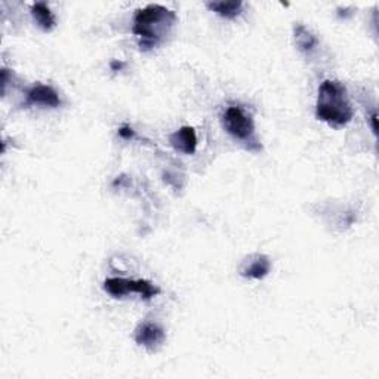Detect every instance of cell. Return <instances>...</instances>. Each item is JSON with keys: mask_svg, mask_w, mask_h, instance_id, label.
<instances>
[{"mask_svg": "<svg viewBox=\"0 0 379 379\" xmlns=\"http://www.w3.org/2000/svg\"><path fill=\"white\" fill-rule=\"evenodd\" d=\"M176 22L174 10L162 5H149L137 10L132 33L138 37L141 51H150L168 37Z\"/></svg>", "mask_w": 379, "mask_h": 379, "instance_id": "obj_1", "label": "cell"}, {"mask_svg": "<svg viewBox=\"0 0 379 379\" xmlns=\"http://www.w3.org/2000/svg\"><path fill=\"white\" fill-rule=\"evenodd\" d=\"M347 89L337 81H325L319 87L316 116L332 128L347 126L353 119Z\"/></svg>", "mask_w": 379, "mask_h": 379, "instance_id": "obj_2", "label": "cell"}, {"mask_svg": "<svg viewBox=\"0 0 379 379\" xmlns=\"http://www.w3.org/2000/svg\"><path fill=\"white\" fill-rule=\"evenodd\" d=\"M222 126L234 140L243 142L246 149L252 151L261 150V144L255 133L253 119L243 110V107L230 106L222 115Z\"/></svg>", "mask_w": 379, "mask_h": 379, "instance_id": "obj_3", "label": "cell"}, {"mask_svg": "<svg viewBox=\"0 0 379 379\" xmlns=\"http://www.w3.org/2000/svg\"><path fill=\"white\" fill-rule=\"evenodd\" d=\"M106 292L113 298H124L125 295L133 292L140 294L144 299H151L160 294V289L154 286L149 280H129V278H107L104 282Z\"/></svg>", "mask_w": 379, "mask_h": 379, "instance_id": "obj_4", "label": "cell"}, {"mask_svg": "<svg viewBox=\"0 0 379 379\" xmlns=\"http://www.w3.org/2000/svg\"><path fill=\"white\" fill-rule=\"evenodd\" d=\"M165 338H166V335H165L163 329L155 325V323L144 321L142 325H140L138 329L135 330L137 344L150 351L160 347V345L165 342Z\"/></svg>", "mask_w": 379, "mask_h": 379, "instance_id": "obj_5", "label": "cell"}, {"mask_svg": "<svg viewBox=\"0 0 379 379\" xmlns=\"http://www.w3.org/2000/svg\"><path fill=\"white\" fill-rule=\"evenodd\" d=\"M61 104L58 92L52 86L36 85L27 92L26 107L28 106H44V107H58Z\"/></svg>", "mask_w": 379, "mask_h": 379, "instance_id": "obj_6", "label": "cell"}, {"mask_svg": "<svg viewBox=\"0 0 379 379\" xmlns=\"http://www.w3.org/2000/svg\"><path fill=\"white\" fill-rule=\"evenodd\" d=\"M171 146L184 154H194L197 149V135L192 126H183L169 137Z\"/></svg>", "mask_w": 379, "mask_h": 379, "instance_id": "obj_7", "label": "cell"}, {"mask_svg": "<svg viewBox=\"0 0 379 379\" xmlns=\"http://www.w3.org/2000/svg\"><path fill=\"white\" fill-rule=\"evenodd\" d=\"M270 269H271V262L269 260V256L256 255L255 260L251 261V264H248L242 270V276L261 280V278H264L267 274L270 273Z\"/></svg>", "mask_w": 379, "mask_h": 379, "instance_id": "obj_8", "label": "cell"}, {"mask_svg": "<svg viewBox=\"0 0 379 379\" xmlns=\"http://www.w3.org/2000/svg\"><path fill=\"white\" fill-rule=\"evenodd\" d=\"M31 15L36 19L37 26L43 31H52L57 26V21H55V15L52 10L48 8V5H44L42 2L35 3L31 8Z\"/></svg>", "mask_w": 379, "mask_h": 379, "instance_id": "obj_9", "label": "cell"}, {"mask_svg": "<svg viewBox=\"0 0 379 379\" xmlns=\"http://www.w3.org/2000/svg\"><path fill=\"white\" fill-rule=\"evenodd\" d=\"M206 6L212 10V12L218 14L222 18L234 19L240 15L243 3L242 2H208Z\"/></svg>", "mask_w": 379, "mask_h": 379, "instance_id": "obj_10", "label": "cell"}, {"mask_svg": "<svg viewBox=\"0 0 379 379\" xmlns=\"http://www.w3.org/2000/svg\"><path fill=\"white\" fill-rule=\"evenodd\" d=\"M295 42H296L298 49L305 53L313 51L319 44L317 37L303 24H298L295 27Z\"/></svg>", "mask_w": 379, "mask_h": 379, "instance_id": "obj_11", "label": "cell"}, {"mask_svg": "<svg viewBox=\"0 0 379 379\" xmlns=\"http://www.w3.org/2000/svg\"><path fill=\"white\" fill-rule=\"evenodd\" d=\"M119 137L124 140H132L135 138V130H133L129 125H124L119 129Z\"/></svg>", "mask_w": 379, "mask_h": 379, "instance_id": "obj_12", "label": "cell"}, {"mask_svg": "<svg viewBox=\"0 0 379 379\" xmlns=\"http://www.w3.org/2000/svg\"><path fill=\"white\" fill-rule=\"evenodd\" d=\"M110 67H111V70H113V71H120V70L124 69V67H125V64L121 62V61H116V60H113V61L110 62Z\"/></svg>", "mask_w": 379, "mask_h": 379, "instance_id": "obj_13", "label": "cell"}]
</instances>
